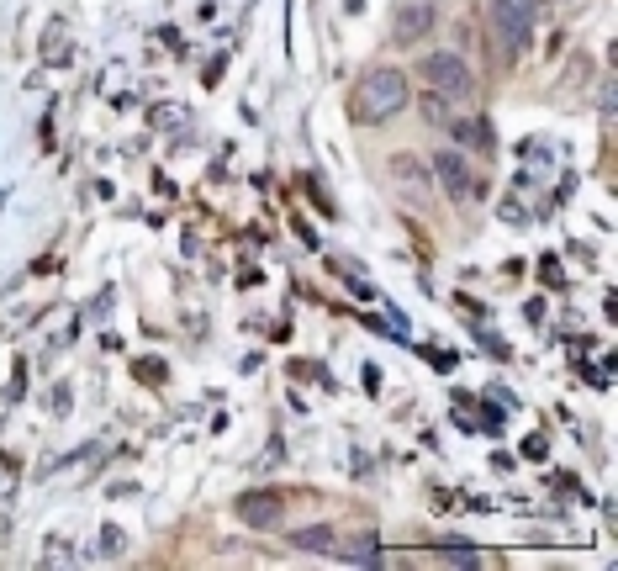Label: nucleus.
<instances>
[{
	"label": "nucleus",
	"mask_w": 618,
	"mask_h": 571,
	"mask_svg": "<svg viewBox=\"0 0 618 571\" xmlns=\"http://www.w3.org/2000/svg\"><path fill=\"white\" fill-rule=\"evenodd\" d=\"M64 16H53V22H48V38H43V48H48V64H64L69 59V53H64Z\"/></svg>",
	"instance_id": "nucleus-11"
},
{
	"label": "nucleus",
	"mask_w": 618,
	"mask_h": 571,
	"mask_svg": "<svg viewBox=\"0 0 618 571\" xmlns=\"http://www.w3.org/2000/svg\"><path fill=\"white\" fill-rule=\"evenodd\" d=\"M434 175H439L444 196H455V201L476 191V180H471V170H465V159H460V154H439V159H434Z\"/></svg>",
	"instance_id": "nucleus-6"
},
{
	"label": "nucleus",
	"mask_w": 618,
	"mask_h": 571,
	"mask_svg": "<svg viewBox=\"0 0 618 571\" xmlns=\"http://www.w3.org/2000/svg\"><path fill=\"white\" fill-rule=\"evenodd\" d=\"M185 122H191L185 106H154V127H185Z\"/></svg>",
	"instance_id": "nucleus-13"
},
{
	"label": "nucleus",
	"mask_w": 618,
	"mask_h": 571,
	"mask_svg": "<svg viewBox=\"0 0 618 571\" xmlns=\"http://www.w3.org/2000/svg\"><path fill=\"white\" fill-rule=\"evenodd\" d=\"M397 175L407 180V186H412V191H423V186H428V170H423V164H418V159H397Z\"/></svg>",
	"instance_id": "nucleus-12"
},
{
	"label": "nucleus",
	"mask_w": 618,
	"mask_h": 571,
	"mask_svg": "<svg viewBox=\"0 0 618 571\" xmlns=\"http://www.w3.org/2000/svg\"><path fill=\"white\" fill-rule=\"evenodd\" d=\"M434 27V6L428 0H397V16H391V38L397 43H412Z\"/></svg>",
	"instance_id": "nucleus-4"
},
{
	"label": "nucleus",
	"mask_w": 618,
	"mask_h": 571,
	"mask_svg": "<svg viewBox=\"0 0 618 571\" xmlns=\"http://www.w3.org/2000/svg\"><path fill=\"white\" fill-rule=\"evenodd\" d=\"M486 22H492V32L502 38V48L513 53H529V43H534V11L529 6H518V0H492L486 6Z\"/></svg>",
	"instance_id": "nucleus-3"
},
{
	"label": "nucleus",
	"mask_w": 618,
	"mask_h": 571,
	"mask_svg": "<svg viewBox=\"0 0 618 571\" xmlns=\"http://www.w3.org/2000/svg\"><path fill=\"white\" fill-rule=\"evenodd\" d=\"M418 75H423L428 85H434L439 96H449V101H465V96H471V85H476L471 64H465L455 48H434V53H423Z\"/></svg>",
	"instance_id": "nucleus-2"
},
{
	"label": "nucleus",
	"mask_w": 618,
	"mask_h": 571,
	"mask_svg": "<svg viewBox=\"0 0 618 571\" xmlns=\"http://www.w3.org/2000/svg\"><path fill=\"white\" fill-rule=\"evenodd\" d=\"M280 513H286V503H280L275 492H243L238 497V519L249 524V529H275Z\"/></svg>",
	"instance_id": "nucleus-5"
},
{
	"label": "nucleus",
	"mask_w": 618,
	"mask_h": 571,
	"mask_svg": "<svg viewBox=\"0 0 618 571\" xmlns=\"http://www.w3.org/2000/svg\"><path fill=\"white\" fill-rule=\"evenodd\" d=\"M407 75L402 69H370V75L354 85V101H349V112L354 122H386V117H397L402 106H407Z\"/></svg>",
	"instance_id": "nucleus-1"
},
{
	"label": "nucleus",
	"mask_w": 618,
	"mask_h": 571,
	"mask_svg": "<svg viewBox=\"0 0 618 571\" xmlns=\"http://www.w3.org/2000/svg\"><path fill=\"white\" fill-rule=\"evenodd\" d=\"M344 566H386V561H381V545H376V540H354V545L344 550Z\"/></svg>",
	"instance_id": "nucleus-10"
},
{
	"label": "nucleus",
	"mask_w": 618,
	"mask_h": 571,
	"mask_svg": "<svg viewBox=\"0 0 618 571\" xmlns=\"http://www.w3.org/2000/svg\"><path fill=\"white\" fill-rule=\"evenodd\" d=\"M286 540H291L296 550H323V556H328V550H339V540H333V529H328V524H312V529H291Z\"/></svg>",
	"instance_id": "nucleus-7"
},
{
	"label": "nucleus",
	"mask_w": 618,
	"mask_h": 571,
	"mask_svg": "<svg viewBox=\"0 0 618 571\" xmlns=\"http://www.w3.org/2000/svg\"><path fill=\"white\" fill-rule=\"evenodd\" d=\"M449 133H455L460 143H471V149H492V127L476 122V117H471V122H460V117H455V122H449Z\"/></svg>",
	"instance_id": "nucleus-8"
},
{
	"label": "nucleus",
	"mask_w": 618,
	"mask_h": 571,
	"mask_svg": "<svg viewBox=\"0 0 618 571\" xmlns=\"http://www.w3.org/2000/svg\"><path fill=\"white\" fill-rule=\"evenodd\" d=\"M428 6H434V0H428Z\"/></svg>",
	"instance_id": "nucleus-14"
},
{
	"label": "nucleus",
	"mask_w": 618,
	"mask_h": 571,
	"mask_svg": "<svg viewBox=\"0 0 618 571\" xmlns=\"http://www.w3.org/2000/svg\"><path fill=\"white\" fill-rule=\"evenodd\" d=\"M418 106H423V117L434 122V127H449V122H455V101L439 96V90H428V96H423Z\"/></svg>",
	"instance_id": "nucleus-9"
}]
</instances>
